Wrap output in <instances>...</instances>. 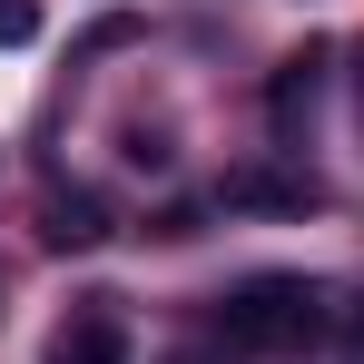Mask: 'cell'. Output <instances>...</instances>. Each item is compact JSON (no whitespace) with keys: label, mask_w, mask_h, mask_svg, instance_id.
<instances>
[{"label":"cell","mask_w":364,"mask_h":364,"mask_svg":"<svg viewBox=\"0 0 364 364\" xmlns=\"http://www.w3.org/2000/svg\"><path fill=\"white\" fill-rule=\"evenodd\" d=\"M217 325H227V345H256V355H305V345H325V286L315 276H246L237 296H217Z\"/></svg>","instance_id":"1"},{"label":"cell","mask_w":364,"mask_h":364,"mask_svg":"<svg viewBox=\"0 0 364 364\" xmlns=\"http://www.w3.org/2000/svg\"><path fill=\"white\" fill-rule=\"evenodd\" d=\"M325 69H335V50H325V40H305V50H286V60H276V79H266V119H276V138H305L315 99H325Z\"/></svg>","instance_id":"2"},{"label":"cell","mask_w":364,"mask_h":364,"mask_svg":"<svg viewBox=\"0 0 364 364\" xmlns=\"http://www.w3.org/2000/svg\"><path fill=\"white\" fill-rule=\"evenodd\" d=\"M40 40V10L30 0H0V50H30Z\"/></svg>","instance_id":"6"},{"label":"cell","mask_w":364,"mask_h":364,"mask_svg":"<svg viewBox=\"0 0 364 364\" xmlns=\"http://www.w3.org/2000/svg\"><path fill=\"white\" fill-rule=\"evenodd\" d=\"M345 364H364V305H355V325H345Z\"/></svg>","instance_id":"8"},{"label":"cell","mask_w":364,"mask_h":364,"mask_svg":"<svg viewBox=\"0 0 364 364\" xmlns=\"http://www.w3.org/2000/svg\"><path fill=\"white\" fill-rule=\"evenodd\" d=\"M355 89H364V50H355Z\"/></svg>","instance_id":"9"},{"label":"cell","mask_w":364,"mask_h":364,"mask_svg":"<svg viewBox=\"0 0 364 364\" xmlns=\"http://www.w3.org/2000/svg\"><path fill=\"white\" fill-rule=\"evenodd\" d=\"M128 168H168V138L158 128H128Z\"/></svg>","instance_id":"7"},{"label":"cell","mask_w":364,"mask_h":364,"mask_svg":"<svg viewBox=\"0 0 364 364\" xmlns=\"http://www.w3.org/2000/svg\"><path fill=\"white\" fill-rule=\"evenodd\" d=\"M50 364H128V325L109 315V296H89V305H79V315L60 325Z\"/></svg>","instance_id":"4"},{"label":"cell","mask_w":364,"mask_h":364,"mask_svg":"<svg viewBox=\"0 0 364 364\" xmlns=\"http://www.w3.org/2000/svg\"><path fill=\"white\" fill-rule=\"evenodd\" d=\"M40 237L60 246V256H89V246H109L119 237V217L89 197V187H69V197H50V217H40Z\"/></svg>","instance_id":"5"},{"label":"cell","mask_w":364,"mask_h":364,"mask_svg":"<svg viewBox=\"0 0 364 364\" xmlns=\"http://www.w3.org/2000/svg\"><path fill=\"white\" fill-rule=\"evenodd\" d=\"M178 364H207V355H178Z\"/></svg>","instance_id":"10"},{"label":"cell","mask_w":364,"mask_h":364,"mask_svg":"<svg viewBox=\"0 0 364 364\" xmlns=\"http://www.w3.org/2000/svg\"><path fill=\"white\" fill-rule=\"evenodd\" d=\"M217 207H237V217H305V207H325V187L296 178V168H227Z\"/></svg>","instance_id":"3"}]
</instances>
